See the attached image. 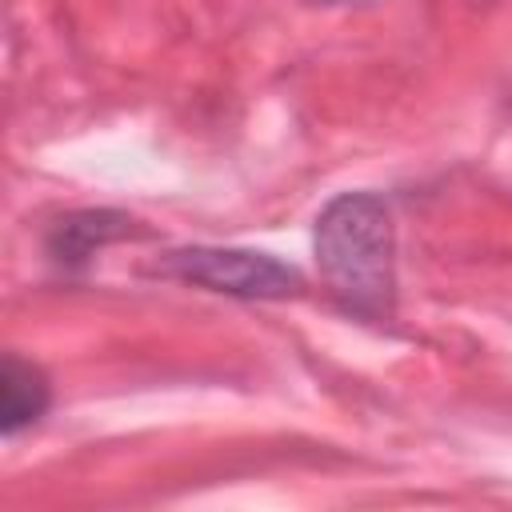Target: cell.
Segmentation results:
<instances>
[{
	"mask_svg": "<svg viewBox=\"0 0 512 512\" xmlns=\"http://www.w3.org/2000/svg\"><path fill=\"white\" fill-rule=\"evenodd\" d=\"M312 248L344 312L360 320H388L396 312V228L384 196H332L316 216Z\"/></svg>",
	"mask_w": 512,
	"mask_h": 512,
	"instance_id": "cell-1",
	"label": "cell"
},
{
	"mask_svg": "<svg viewBox=\"0 0 512 512\" xmlns=\"http://www.w3.org/2000/svg\"><path fill=\"white\" fill-rule=\"evenodd\" d=\"M152 272L236 300H288L304 292V276L296 264H284L272 252H256V248L188 244L164 252L152 264Z\"/></svg>",
	"mask_w": 512,
	"mask_h": 512,
	"instance_id": "cell-2",
	"label": "cell"
},
{
	"mask_svg": "<svg viewBox=\"0 0 512 512\" xmlns=\"http://www.w3.org/2000/svg\"><path fill=\"white\" fill-rule=\"evenodd\" d=\"M148 228L128 216V212H116V208H80V212H68L60 216L48 236H44V252L56 268L64 272H76L84 268L100 248L116 244V240H144Z\"/></svg>",
	"mask_w": 512,
	"mask_h": 512,
	"instance_id": "cell-3",
	"label": "cell"
},
{
	"mask_svg": "<svg viewBox=\"0 0 512 512\" xmlns=\"http://www.w3.org/2000/svg\"><path fill=\"white\" fill-rule=\"evenodd\" d=\"M48 404H52V384L44 368L8 352L0 364V432L8 440L20 436L28 424H36L48 412Z\"/></svg>",
	"mask_w": 512,
	"mask_h": 512,
	"instance_id": "cell-4",
	"label": "cell"
}]
</instances>
